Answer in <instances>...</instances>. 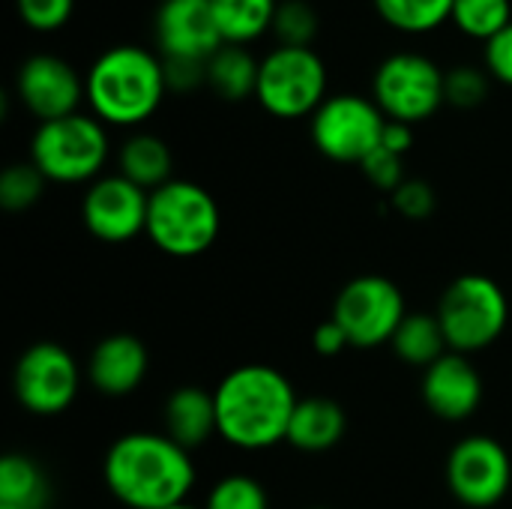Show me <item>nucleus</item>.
I'll return each mask as SVG.
<instances>
[{"label":"nucleus","mask_w":512,"mask_h":509,"mask_svg":"<svg viewBox=\"0 0 512 509\" xmlns=\"http://www.w3.org/2000/svg\"><path fill=\"white\" fill-rule=\"evenodd\" d=\"M102 480L120 507L168 509L189 501L198 471L192 453L165 432H126L108 447Z\"/></svg>","instance_id":"f257e3e1"},{"label":"nucleus","mask_w":512,"mask_h":509,"mask_svg":"<svg viewBox=\"0 0 512 509\" xmlns=\"http://www.w3.org/2000/svg\"><path fill=\"white\" fill-rule=\"evenodd\" d=\"M201 509H270V495L252 474H225L210 486Z\"/></svg>","instance_id":"c85d7f7f"},{"label":"nucleus","mask_w":512,"mask_h":509,"mask_svg":"<svg viewBox=\"0 0 512 509\" xmlns=\"http://www.w3.org/2000/svg\"><path fill=\"white\" fill-rule=\"evenodd\" d=\"M318 33H321V15L309 0H279L276 18H273L276 45L315 48Z\"/></svg>","instance_id":"bb28decb"},{"label":"nucleus","mask_w":512,"mask_h":509,"mask_svg":"<svg viewBox=\"0 0 512 509\" xmlns=\"http://www.w3.org/2000/svg\"><path fill=\"white\" fill-rule=\"evenodd\" d=\"M381 147H387L390 153L396 156H405L411 147H414V126L408 123H396V120H387L384 126V138H381Z\"/></svg>","instance_id":"e433bc0d"},{"label":"nucleus","mask_w":512,"mask_h":509,"mask_svg":"<svg viewBox=\"0 0 512 509\" xmlns=\"http://www.w3.org/2000/svg\"><path fill=\"white\" fill-rule=\"evenodd\" d=\"M78 0H15L18 21L33 33H57L75 15Z\"/></svg>","instance_id":"7c9ffc66"},{"label":"nucleus","mask_w":512,"mask_h":509,"mask_svg":"<svg viewBox=\"0 0 512 509\" xmlns=\"http://www.w3.org/2000/svg\"><path fill=\"white\" fill-rule=\"evenodd\" d=\"M117 174L141 186L144 192H156L168 180H174V153L168 141L156 132L135 129L117 147Z\"/></svg>","instance_id":"6ab92c4d"},{"label":"nucleus","mask_w":512,"mask_h":509,"mask_svg":"<svg viewBox=\"0 0 512 509\" xmlns=\"http://www.w3.org/2000/svg\"><path fill=\"white\" fill-rule=\"evenodd\" d=\"M153 42L165 60H210L225 42L207 0H162L153 15Z\"/></svg>","instance_id":"2eb2a0df"},{"label":"nucleus","mask_w":512,"mask_h":509,"mask_svg":"<svg viewBox=\"0 0 512 509\" xmlns=\"http://www.w3.org/2000/svg\"><path fill=\"white\" fill-rule=\"evenodd\" d=\"M387 117L372 96L330 93L324 105L309 117V135L315 150L339 165H363V159L381 147Z\"/></svg>","instance_id":"1a4fd4ad"},{"label":"nucleus","mask_w":512,"mask_h":509,"mask_svg":"<svg viewBox=\"0 0 512 509\" xmlns=\"http://www.w3.org/2000/svg\"><path fill=\"white\" fill-rule=\"evenodd\" d=\"M0 509H18V507H3V504H0Z\"/></svg>","instance_id":"58836bf2"},{"label":"nucleus","mask_w":512,"mask_h":509,"mask_svg":"<svg viewBox=\"0 0 512 509\" xmlns=\"http://www.w3.org/2000/svg\"><path fill=\"white\" fill-rule=\"evenodd\" d=\"M483 66L492 81L512 87V24L483 45Z\"/></svg>","instance_id":"72a5a7b5"},{"label":"nucleus","mask_w":512,"mask_h":509,"mask_svg":"<svg viewBox=\"0 0 512 509\" xmlns=\"http://www.w3.org/2000/svg\"><path fill=\"white\" fill-rule=\"evenodd\" d=\"M348 432L345 408L327 396H309L297 402V411L288 426V444L300 453L318 456L333 450Z\"/></svg>","instance_id":"aec40b11"},{"label":"nucleus","mask_w":512,"mask_h":509,"mask_svg":"<svg viewBox=\"0 0 512 509\" xmlns=\"http://www.w3.org/2000/svg\"><path fill=\"white\" fill-rule=\"evenodd\" d=\"M111 159L108 126L90 111H78L60 120L39 123L30 138V162L48 183L81 186L102 177Z\"/></svg>","instance_id":"39448f33"},{"label":"nucleus","mask_w":512,"mask_h":509,"mask_svg":"<svg viewBox=\"0 0 512 509\" xmlns=\"http://www.w3.org/2000/svg\"><path fill=\"white\" fill-rule=\"evenodd\" d=\"M312 348H315V354H321V357H339L345 348H351V342H348L345 330H342L333 318H327V321H321V324L315 327V333H312Z\"/></svg>","instance_id":"c9c22d12"},{"label":"nucleus","mask_w":512,"mask_h":509,"mask_svg":"<svg viewBox=\"0 0 512 509\" xmlns=\"http://www.w3.org/2000/svg\"><path fill=\"white\" fill-rule=\"evenodd\" d=\"M162 432L189 453L204 447L210 438H219L213 393L192 384L177 387L162 405Z\"/></svg>","instance_id":"a211bd4d"},{"label":"nucleus","mask_w":512,"mask_h":509,"mask_svg":"<svg viewBox=\"0 0 512 509\" xmlns=\"http://www.w3.org/2000/svg\"><path fill=\"white\" fill-rule=\"evenodd\" d=\"M147 372L150 351L135 333H111L99 339L84 363L87 384L108 399L132 396L147 381Z\"/></svg>","instance_id":"f3484780"},{"label":"nucleus","mask_w":512,"mask_h":509,"mask_svg":"<svg viewBox=\"0 0 512 509\" xmlns=\"http://www.w3.org/2000/svg\"><path fill=\"white\" fill-rule=\"evenodd\" d=\"M435 315L447 348L471 357L492 348L504 336L510 324V300L495 279L483 273H465L444 288Z\"/></svg>","instance_id":"423d86ee"},{"label":"nucleus","mask_w":512,"mask_h":509,"mask_svg":"<svg viewBox=\"0 0 512 509\" xmlns=\"http://www.w3.org/2000/svg\"><path fill=\"white\" fill-rule=\"evenodd\" d=\"M150 192L123 174H102L81 195V222L102 243H129L147 228Z\"/></svg>","instance_id":"4468645a"},{"label":"nucleus","mask_w":512,"mask_h":509,"mask_svg":"<svg viewBox=\"0 0 512 509\" xmlns=\"http://www.w3.org/2000/svg\"><path fill=\"white\" fill-rule=\"evenodd\" d=\"M327 87L330 72L315 48L273 45L261 57L255 99L276 120H306L330 96Z\"/></svg>","instance_id":"0eeeda50"},{"label":"nucleus","mask_w":512,"mask_h":509,"mask_svg":"<svg viewBox=\"0 0 512 509\" xmlns=\"http://www.w3.org/2000/svg\"><path fill=\"white\" fill-rule=\"evenodd\" d=\"M45 186L48 180L30 159L12 162L0 171V207L9 213H24L33 204H39V198L45 195Z\"/></svg>","instance_id":"cd10ccee"},{"label":"nucleus","mask_w":512,"mask_h":509,"mask_svg":"<svg viewBox=\"0 0 512 509\" xmlns=\"http://www.w3.org/2000/svg\"><path fill=\"white\" fill-rule=\"evenodd\" d=\"M225 45H252L273 33L279 0H207Z\"/></svg>","instance_id":"4be33fe9"},{"label":"nucleus","mask_w":512,"mask_h":509,"mask_svg":"<svg viewBox=\"0 0 512 509\" xmlns=\"http://www.w3.org/2000/svg\"><path fill=\"white\" fill-rule=\"evenodd\" d=\"M450 24L462 36L486 45L512 24V0H456Z\"/></svg>","instance_id":"a878e982"},{"label":"nucleus","mask_w":512,"mask_h":509,"mask_svg":"<svg viewBox=\"0 0 512 509\" xmlns=\"http://www.w3.org/2000/svg\"><path fill=\"white\" fill-rule=\"evenodd\" d=\"M489 93H492V75L486 72V66L459 63L453 69H447V78H444L447 105H453L459 111H474L489 99Z\"/></svg>","instance_id":"c756f323"},{"label":"nucleus","mask_w":512,"mask_h":509,"mask_svg":"<svg viewBox=\"0 0 512 509\" xmlns=\"http://www.w3.org/2000/svg\"><path fill=\"white\" fill-rule=\"evenodd\" d=\"M84 369L57 342H33L21 351L12 369V396L33 417L66 414L84 384Z\"/></svg>","instance_id":"9d476101"},{"label":"nucleus","mask_w":512,"mask_h":509,"mask_svg":"<svg viewBox=\"0 0 512 509\" xmlns=\"http://www.w3.org/2000/svg\"><path fill=\"white\" fill-rule=\"evenodd\" d=\"M420 396L423 405L432 411V417L444 423H465L480 411L486 384L468 354L447 351L441 360L423 369Z\"/></svg>","instance_id":"dca6fc26"},{"label":"nucleus","mask_w":512,"mask_h":509,"mask_svg":"<svg viewBox=\"0 0 512 509\" xmlns=\"http://www.w3.org/2000/svg\"><path fill=\"white\" fill-rule=\"evenodd\" d=\"M216 432L243 453H261L288 441V426L297 411V390L273 366L246 363L231 369L213 390Z\"/></svg>","instance_id":"f03ea898"},{"label":"nucleus","mask_w":512,"mask_h":509,"mask_svg":"<svg viewBox=\"0 0 512 509\" xmlns=\"http://www.w3.org/2000/svg\"><path fill=\"white\" fill-rule=\"evenodd\" d=\"M363 174H366V180L378 189V192H387V195H393L408 177H405V156H396V153H390L387 147H378V150H372L366 159H363Z\"/></svg>","instance_id":"473e14b6"},{"label":"nucleus","mask_w":512,"mask_h":509,"mask_svg":"<svg viewBox=\"0 0 512 509\" xmlns=\"http://www.w3.org/2000/svg\"><path fill=\"white\" fill-rule=\"evenodd\" d=\"M48 477L27 453H6L0 459V504L18 509H45Z\"/></svg>","instance_id":"b1692460"},{"label":"nucleus","mask_w":512,"mask_h":509,"mask_svg":"<svg viewBox=\"0 0 512 509\" xmlns=\"http://www.w3.org/2000/svg\"><path fill=\"white\" fill-rule=\"evenodd\" d=\"M12 90L21 108L36 123L78 114L81 105H87L84 72H78L63 54H54V51L27 54L15 69Z\"/></svg>","instance_id":"ddd939ff"},{"label":"nucleus","mask_w":512,"mask_h":509,"mask_svg":"<svg viewBox=\"0 0 512 509\" xmlns=\"http://www.w3.org/2000/svg\"><path fill=\"white\" fill-rule=\"evenodd\" d=\"M456 0H372L375 15L396 33L429 36L453 21Z\"/></svg>","instance_id":"393cba45"},{"label":"nucleus","mask_w":512,"mask_h":509,"mask_svg":"<svg viewBox=\"0 0 512 509\" xmlns=\"http://www.w3.org/2000/svg\"><path fill=\"white\" fill-rule=\"evenodd\" d=\"M447 69L423 51H393L372 72V99L387 120L396 123H426L447 105L444 96Z\"/></svg>","instance_id":"6e6552de"},{"label":"nucleus","mask_w":512,"mask_h":509,"mask_svg":"<svg viewBox=\"0 0 512 509\" xmlns=\"http://www.w3.org/2000/svg\"><path fill=\"white\" fill-rule=\"evenodd\" d=\"M405 315L408 306L402 288L387 276L366 273L342 285L330 318L345 330L351 348L372 351L393 342Z\"/></svg>","instance_id":"9b49d317"},{"label":"nucleus","mask_w":512,"mask_h":509,"mask_svg":"<svg viewBox=\"0 0 512 509\" xmlns=\"http://www.w3.org/2000/svg\"><path fill=\"white\" fill-rule=\"evenodd\" d=\"M84 93L96 120L135 132L162 108L168 96L165 63L159 51L138 42L108 45L87 66Z\"/></svg>","instance_id":"7ed1b4c3"},{"label":"nucleus","mask_w":512,"mask_h":509,"mask_svg":"<svg viewBox=\"0 0 512 509\" xmlns=\"http://www.w3.org/2000/svg\"><path fill=\"white\" fill-rule=\"evenodd\" d=\"M390 348L402 363L417 366V369H429L435 360H441L450 351L435 312H408Z\"/></svg>","instance_id":"5701e85b"},{"label":"nucleus","mask_w":512,"mask_h":509,"mask_svg":"<svg viewBox=\"0 0 512 509\" xmlns=\"http://www.w3.org/2000/svg\"><path fill=\"white\" fill-rule=\"evenodd\" d=\"M444 483L462 507H498L512 489L510 450L492 435H468L450 450Z\"/></svg>","instance_id":"f8f14e48"},{"label":"nucleus","mask_w":512,"mask_h":509,"mask_svg":"<svg viewBox=\"0 0 512 509\" xmlns=\"http://www.w3.org/2000/svg\"><path fill=\"white\" fill-rule=\"evenodd\" d=\"M168 509H201V507H192V504L186 501V504H177V507H168Z\"/></svg>","instance_id":"4c0bfd02"},{"label":"nucleus","mask_w":512,"mask_h":509,"mask_svg":"<svg viewBox=\"0 0 512 509\" xmlns=\"http://www.w3.org/2000/svg\"><path fill=\"white\" fill-rule=\"evenodd\" d=\"M222 231L219 201L192 180L174 177L147 204L144 237L168 258H198L213 249Z\"/></svg>","instance_id":"20e7f679"},{"label":"nucleus","mask_w":512,"mask_h":509,"mask_svg":"<svg viewBox=\"0 0 512 509\" xmlns=\"http://www.w3.org/2000/svg\"><path fill=\"white\" fill-rule=\"evenodd\" d=\"M258 72H261V57H255L252 48L222 45L207 60V87L225 102H246L255 99Z\"/></svg>","instance_id":"412c9836"},{"label":"nucleus","mask_w":512,"mask_h":509,"mask_svg":"<svg viewBox=\"0 0 512 509\" xmlns=\"http://www.w3.org/2000/svg\"><path fill=\"white\" fill-rule=\"evenodd\" d=\"M165 81H168V93H195L201 87H207V63L204 60H165Z\"/></svg>","instance_id":"f704fd0d"},{"label":"nucleus","mask_w":512,"mask_h":509,"mask_svg":"<svg viewBox=\"0 0 512 509\" xmlns=\"http://www.w3.org/2000/svg\"><path fill=\"white\" fill-rule=\"evenodd\" d=\"M390 204H393V210L402 216V219H411V222H423V219H429L432 213H435V207H438V195H435V189L426 183V180H420V177H408L393 195H390Z\"/></svg>","instance_id":"2f4dec72"},{"label":"nucleus","mask_w":512,"mask_h":509,"mask_svg":"<svg viewBox=\"0 0 512 509\" xmlns=\"http://www.w3.org/2000/svg\"><path fill=\"white\" fill-rule=\"evenodd\" d=\"M309 509H330V507H309Z\"/></svg>","instance_id":"ea45409f"}]
</instances>
